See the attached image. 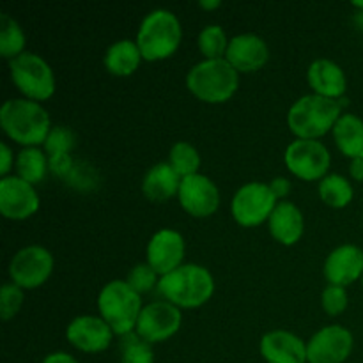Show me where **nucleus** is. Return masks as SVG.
<instances>
[{"instance_id": "2", "label": "nucleus", "mask_w": 363, "mask_h": 363, "mask_svg": "<svg viewBox=\"0 0 363 363\" xmlns=\"http://www.w3.org/2000/svg\"><path fill=\"white\" fill-rule=\"evenodd\" d=\"M158 291L177 308H197L215 293V280L199 264H183L158 280Z\"/></svg>"}, {"instance_id": "38", "label": "nucleus", "mask_w": 363, "mask_h": 363, "mask_svg": "<svg viewBox=\"0 0 363 363\" xmlns=\"http://www.w3.org/2000/svg\"><path fill=\"white\" fill-rule=\"evenodd\" d=\"M350 172H351V176H353V179L363 181V158L351 160Z\"/></svg>"}, {"instance_id": "24", "label": "nucleus", "mask_w": 363, "mask_h": 363, "mask_svg": "<svg viewBox=\"0 0 363 363\" xmlns=\"http://www.w3.org/2000/svg\"><path fill=\"white\" fill-rule=\"evenodd\" d=\"M142 53L138 50L137 41L121 39L113 43L105 55V66L116 77H130L140 66Z\"/></svg>"}, {"instance_id": "10", "label": "nucleus", "mask_w": 363, "mask_h": 363, "mask_svg": "<svg viewBox=\"0 0 363 363\" xmlns=\"http://www.w3.org/2000/svg\"><path fill=\"white\" fill-rule=\"evenodd\" d=\"M53 269V257L39 245L25 247L11 259L9 277L21 289H35L50 279Z\"/></svg>"}, {"instance_id": "37", "label": "nucleus", "mask_w": 363, "mask_h": 363, "mask_svg": "<svg viewBox=\"0 0 363 363\" xmlns=\"http://www.w3.org/2000/svg\"><path fill=\"white\" fill-rule=\"evenodd\" d=\"M43 363H78L71 354L59 351V353H52L43 360Z\"/></svg>"}, {"instance_id": "33", "label": "nucleus", "mask_w": 363, "mask_h": 363, "mask_svg": "<svg viewBox=\"0 0 363 363\" xmlns=\"http://www.w3.org/2000/svg\"><path fill=\"white\" fill-rule=\"evenodd\" d=\"M156 275L158 273L151 268L149 264H137L128 275V286L135 291V293H149L152 287H158V282H156Z\"/></svg>"}, {"instance_id": "32", "label": "nucleus", "mask_w": 363, "mask_h": 363, "mask_svg": "<svg viewBox=\"0 0 363 363\" xmlns=\"http://www.w3.org/2000/svg\"><path fill=\"white\" fill-rule=\"evenodd\" d=\"M21 303H23V289L13 282L4 284L0 289V315L4 321L14 318L20 312Z\"/></svg>"}, {"instance_id": "31", "label": "nucleus", "mask_w": 363, "mask_h": 363, "mask_svg": "<svg viewBox=\"0 0 363 363\" xmlns=\"http://www.w3.org/2000/svg\"><path fill=\"white\" fill-rule=\"evenodd\" d=\"M77 145V135L67 126H55L50 130L48 137L45 142V151L48 152L50 158L55 156H66Z\"/></svg>"}, {"instance_id": "36", "label": "nucleus", "mask_w": 363, "mask_h": 363, "mask_svg": "<svg viewBox=\"0 0 363 363\" xmlns=\"http://www.w3.org/2000/svg\"><path fill=\"white\" fill-rule=\"evenodd\" d=\"M0 151H2V167H0V174L2 177H7V172L11 170V165H13V152H11L9 145L0 144Z\"/></svg>"}, {"instance_id": "30", "label": "nucleus", "mask_w": 363, "mask_h": 363, "mask_svg": "<svg viewBox=\"0 0 363 363\" xmlns=\"http://www.w3.org/2000/svg\"><path fill=\"white\" fill-rule=\"evenodd\" d=\"M121 363H155V351L137 333L121 337Z\"/></svg>"}, {"instance_id": "17", "label": "nucleus", "mask_w": 363, "mask_h": 363, "mask_svg": "<svg viewBox=\"0 0 363 363\" xmlns=\"http://www.w3.org/2000/svg\"><path fill=\"white\" fill-rule=\"evenodd\" d=\"M225 59L238 73H252L268 62L269 50L262 38L255 34H241L229 41Z\"/></svg>"}, {"instance_id": "40", "label": "nucleus", "mask_w": 363, "mask_h": 363, "mask_svg": "<svg viewBox=\"0 0 363 363\" xmlns=\"http://www.w3.org/2000/svg\"><path fill=\"white\" fill-rule=\"evenodd\" d=\"M353 6L357 7V9H362V13H363V2H360V0H357V2H353Z\"/></svg>"}, {"instance_id": "1", "label": "nucleus", "mask_w": 363, "mask_h": 363, "mask_svg": "<svg viewBox=\"0 0 363 363\" xmlns=\"http://www.w3.org/2000/svg\"><path fill=\"white\" fill-rule=\"evenodd\" d=\"M0 124L11 140L25 147L45 144L52 130L48 112L32 99H7L0 110Z\"/></svg>"}, {"instance_id": "3", "label": "nucleus", "mask_w": 363, "mask_h": 363, "mask_svg": "<svg viewBox=\"0 0 363 363\" xmlns=\"http://www.w3.org/2000/svg\"><path fill=\"white\" fill-rule=\"evenodd\" d=\"M342 113V105L337 99L319 94H307L298 99L287 113L291 131L303 140H315L333 130Z\"/></svg>"}, {"instance_id": "20", "label": "nucleus", "mask_w": 363, "mask_h": 363, "mask_svg": "<svg viewBox=\"0 0 363 363\" xmlns=\"http://www.w3.org/2000/svg\"><path fill=\"white\" fill-rule=\"evenodd\" d=\"M307 80L312 91L325 98H344L346 92V74L342 67L328 59H318L308 66Z\"/></svg>"}, {"instance_id": "15", "label": "nucleus", "mask_w": 363, "mask_h": 363, "mask_svg": "<svg viewBox=\"0 0 363 363\" xmlns=\"http://www.w3.org/2000/svg\"><path fill=\"white\" fill-rule=\"evenodd\" d=\"M67 342L84 353H101L112 344L113 332L101 318L80 315L67 325Z\"/></svg>"}, {"instance_id": "16", "label": "nucleus", "mask_w": 363, "mask_h": 363, "mask_svg": "<svg viewBox=\"0 0 363 363\" xmlns=\"http://www.w3.org/2000/svg\"><path fill=\"white\" fill-rule=\"evenodd\" d=\"M184 240L177 230L162 229L147 245V264L158 275L165 277L183 266Z\"/></svg>"}, {"instance_id": "29", "label": "nucleus", "mask_w": 363, "mask_h": 363, "mask_svg": "<svg viewBox=\"0 0 363 363\" xmlns=\"http://www.w3.org/2000/svg\"><path fill=\"white\" fill-rule=\"evenodd\" d=\"M197 43L202 55L208 57L209 60L223 59V55L227 53V48H229L225 30L220 25H208V27L202 28Z\"/></svg>"}, {"instance_id": "35", "label": "nucleus", "mask_w": 363, "mask_h": 363, "mask_svg": "<svg viewBox=\"0 0 363 363\" xmlns=\"http://www.w3.org/2000/svg\"><path fill=\"white\" fill-rule=\"evenodd\" d=\"M269 188H272L273 195H275L277 199H284L289 195L291 183L286 179V177H277V179H273L272 183H269Z\"/></svg>"}, {"instance_id": "22", "label": "nucleus", "mask_w": 363, "mask_h": 363, "mask_svg": "<svg viewBox=\"0 0 363 363\" xmlns=\"http://www.w3.org/2000/svg\"><path fill=\"white\" fill-rule=\"evenodd\" d=\"M181 177L170 163H156L142 181V191L151 202H167L179 194Z\"/></svg>"}, {"instance_id": "25", "label": "nucleus", "mask_w": 363, "mask_h": 363, "mask_svg": "<svg viewBox=\"0 0 363 363\" xmlns=\"http://www.w3.org/2000/svg\"><path fill=\"white\" fill-rule=\"evenodd\" d=\"M353 195L354 190L351 183L339 174H330L319 184V197L330 208H346L353 201Z\"/></svg>"}, {"instance_id": "18", "label": "nucleus", "mask_w": 363, "mask_h": 363, "mask_svg": "<svg viewBox=\"0 0 363 363\" xmlns=\"http://www.w3.org/2000/svg\"><path fill=\"white\" fill-rule=\"evenodd\" d=\"M325 277L330 286L346 287L363 277V250L354 245H342L326 257Z\"/></svg>"}, {"instance_id": "11", "label": "nucleus", "mask_w": 363, "mask_h": 363, "mask_svg": "<svg viewBox=\"0 0 363 363\" xmlns=\"http://www.w3.org/2000/svg\"><path fill=\"white\" fill-rule=\"evenodd\" d=\"M181 321L183 315L176 305L169 301H155L142 308L135 333L149 344L163 342L179 332Z\"/></svg>"}, {"instance_id": "14", "label": "nucleus", "mask_w": 363, "mask_h": 363, "mask_svg": "<svg viewBox=\"0 0 363 363\" xmlns=\"http://www.w3.org/2000/svg\"><path fill=\"white\" fill-rule=\"evenodd\" d=\"M39 209L38 191L18 176L0 179V213L9 220H25Z\"/></svg>"}, {"instance_id": "27", "label": "nucleus", "mask_w": 363, "mask_h": 363, "mask_svg": "<svg viewBox=\"0 0 363 363\" xmlns=\"http://www.w3.org/2000/svg\"><path fill=\"white\" fill-rule=\"evenodd\" d=\"M25 34L18 21H14L9 14H0V53L6 59L13 60L23 53Z\"/></svg>"}, {"instance_id": "19", "label": "nucleus", "mask_w": 363, "mask_h": 363, "mask_svg": "<svg viewBox=\"0 0 363 363\" xmlns=\"http://www.w3.org/2000/svg\"><path fill=\"white\" fill-rule=\"evenodd\" d=\"M261 354L266 363H305L307 344L294 333L275 330L262 337Z\"/></svg>"}, {"instance_id": "41", "label": "nucleus", "mask_w": 363, "mask_h": 363, "mask_svg": "<svg viewBox=\"0 0 363 363\" xmlns=\"http://www.w3.org/2000/svg\"><path fill=\"white\" fill-rule=\"evenodd\" d=\"M362 284H363V277H362Z\"/></svg>"}, {"instance_id": "6", "label": "nucleus", "mask_w": 363, "mask_h": 363, "mask_svg": "<svg viewBox=\"0 0 363 363\" xmlns=\"http://www.w3.org/2000/svg\"><path fill=\"white\" fill-rule=\"evenodd\" d=\"M101 319L112 328L113 335H128L137 328L142 312V298L135 293L126 280H112L98 296Z\"/></svg>"}, {"instance_id": "5", "label": "nucleus", "mask_w": 363, "mask_h": 363, "mask_svg": "<svg viewBox=\"0 0 363 363\" xmlns=\"http://www.w3.org/2000/svg\"><path fill=\"white\" fill-rule=\"evenodd\" d=\"M186 85L201 101L223 103L236 94L240 73L227 59H206L188 71Z\"/></svg>"}, {"instance_id": "26", "label": "nucleus", "mask_w": 363, "mask_h": 363, "mask_svg": "<svg viewBox=\"0 0 363 363\" xmlns=\"http://www.w3.org/2000/svg\"><path fill=\"white\" fill-rule=\"evenodd\" d=\"M48 167L50 165L45 152L38 147H25L16 158L18 177H21V179L30 184L41 183L45 179Z\"/></svg>"}, {"instance_id": "12", "label": "nucleus", "mask_w": 363, "mask_h": 363, "mask_svg": "<svg viewBox=\"0 0 363 363\" xmlns=\"http://www.w3.org/2000/svg\"><path fill=\"white\" fill-rule=\"evenodd\" d=\"M353 333L344 326L332 325L319 330L307 344L308 363H344L353 351Z\"/></svg>"}, {"instance_id": "7", "label": "nucleus", "mask_w": 363, "mask_h": 363, "mask_svg": "<svg viewBox=\"0 0 363 363\" xmlns=\"http://www.w3.org/2000/svg\"><path fill=\"white\" fill-rule=\"evenodd\" d=\"M9 69L11 80L25 99L39 103L50 99L55 92V77L52 67L38 53L23 52L16 59L9 60Z\"/></svg>"}, {"instance_id": "13", "label": "nucleus", "mask_w": 363, "mask_h": 363, "mask_svg": "<svg viewBox=\"0 0 363 363\" xmlns=\"http://www.w3.org/2000/svg\"><path fill=\"white\" fill-rule=\"evenodd\" d=\"M179 204L188 215L195 218H206L216 213L220 206V191L209 177L202 174H194L181 179Z\"/></svg>"}, {"instance_id": "28", "label": "nucleus", "mask_w": 363, "mask_h": 363, "mask_svg": "<svg viewBox=\"0 0 363 363\" xmlns=\"http://www.w3.org/2000/svg\"><path fill=\"white\" fill-rule=\"evenodd\" d=\"M169 163L183 179V177L199 174L197 170L201 167V156H199L197 149L188 142H176L170 149Z\"/></svg>"}, {"instance_id": "39", "label": "nucleus", "mask_w": 363, "mask_h": 363, "mask_svg": "<svg viewBox=\"0 0 363 363\" xmlns=\"http://www.w3.org/2000/svg\"><path fill=\"white\" fill-rule=\"evenodd\" d=\"M199 6H201L202 9H216V7L222 6V2H220V0H213V2H208V0H202V2H199Z\"/></svg>"}, {"instance_id": "4", "label": "nucleus", "mask_w": 363, "mask_h": 363, "mask_svg": "<svg viewBox=\"0 0 363 363\" xmlns=\"http://www.w3.org/2000/svg\"><path fill=\"white\" fill-rule=\"evenodd\" d=\"M181 38L183 30L176 14L167 9H156L142 20L137 34V45L142 59L155 62L174 55L179 48Z\"/></svg>"}, {"instance_id": "8", "label": "nucleus", "mask_w": 363, "mask_h": 363, "mask_svg": "<svg viewBox=\"0 0 363 363\" xmlns=\"http://www.w3.org/2000/svg\"><path fill=\"white\" fill-rule=\"evenodd\" d=\"M277 204L279 202L269 184L247 183L234 195L230 211L241 227H255L269 220Z\"/></svg>"}, {"instance_id": "21", "label": "nucleus", "mask_w": 363, "mask_h": 363, "mask_svg": "<svg viewBox=\"0 0 363 363\" xmlns=\"http://www.w3.org/2000/svg\"><path fill=\"white\" fill-rule=\"evenodd\" d=\"M269 233L279 243L291 247L303 236V215L293 202L282 201L269 216Z\"/></svg>"}, {"instance_id": "34", "label": "nucleus", "mask_w": 363, "mask_h": 363, "mask_svg": "<svg viewBox=\"0 0 363 363\" xmlns=\"http://www.w3.org/2000/svg\"><path fill=\"white\" fill-rule=\"evenodd\" d=\"M321 305L326 314L340 315L347 308V293L340 286H328L323 291Z\"/></svg>"}, {"instance_id": "9", "label": "nucleus", "mask_w": 363, "mask_h": 363, "mask_svg": "<svg viewBox=\"0 0 363 363\" xmlns=\"http://www.w3.org/2000/svg\"><path fill=\"white\" fill-rule=\"evenodd\" d=\"M284 160L294 176L303 181H315L326 177L332 156L321 142L296 138L286 149Z\"/></svg>"}, {"instance_id": "23", "label": "nucleus", "mask_w": 363, "mask_h": 363, "mask_svg": "<svg viewBox=\"0 0 363 363\" xmlns=\"http://www.w3.org/2000/svg\"><path fill=\"white\" fill-rule=\"evenodd\" d=\"M333 138L344 156L363 158V121L353 113H344L333 128Z\"/></svg>"}]
</instances>
